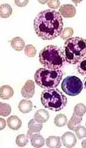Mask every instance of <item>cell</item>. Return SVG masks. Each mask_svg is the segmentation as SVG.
I'll return each instance as SVG.
<instances>
[{
	"mask_svg": "<svg viewBox=\"0 0 86 148\" xmlns=\"http://www.w3.org/2000/svg\"><path fill=\"white\" fill-rule=\"evenodd\" d=\"M63 19L60 12L47 9L39 12L34 21L35 32L43 40H52L63 30Z\"/></svg>",
	"mask_w": 86,
	"mask_h": 148,
	"instance_id": "cell-1",
	"label": "cell"
},
{
	"mask_svg": "<svg viewBox=\"0 0 86 148\" xmlns=\"http://www.w3.org/2000/svg\"><path fill=\"white\" fill-rule=\"evenodd\" d=\"M64 57L68 64L75 65L86 55V40L81 37H71L64 43Z\"/></svg>",
	"mask_w": 86,
	"mask_h": 148,
	"instance_id": "cell-2",
	"label": "cell"
},
{
	"mask_svg": "<svg viewBox=\"0 0 86 148\" xmlns=\"http://www.w3.org/2000/svg\"><path fill=\"white\" fill-rule=\"evenodd\" d=\"M39 60L44 68L51 70L60 69L66 61L63 50L60 47L53 45L44 47L41 50Z\"/></svg>",
	"mask_w": 86,
	"mask_h": 148,
	"instance_id": "cell-3",
	"label": "cell"
},
{
	"mask_svg": "<svg viewBox=\"0 0 86 148\" xmlns=\"http://www.w3.org/2000/svg\"><path fill=\"white\" fill-rule=\"evenodd\" d=\"M63 72L60 69L51 70L48 68H39L34 75L36 84L44 89H53L59 86L62 77Z\"/></svg>",
	"mask_w": 86,
	"mask_h": 148,
	"instance_id": "cell-4",
	"label": "cell"
},
{
	"mask_svg": "<svg viewBox=\"0 0 86 148\" xmlns=\"http://www.w3.org/2000/svg\"><path fill=\"white\" fill-rule=\"evenodd\" d=\"M41 103L50 110L59 112L67 105V98L58 89H46L41 94Z\"/></svg>",
	"mask_w": 86,
	"mask_h": 148,
	"instance_id": "cell-5",
	"label": "cell"
},
{
	"mask_svg": "<svg viewBox=\"0 0 86 148\" xmlns=\"http://www.w3.org/2000/svg\"><path fill=\"white\" fill-rule=\"evenodd\" d=\"M62 89L66 95L71 97L77 96L81 92L83 85L81 80L76 76H68L62 81Z\"/></svg>",
	"mask_w": 86,
	"mask_h": 148,
	"instance_id": "cell-6",
	"label": "cell"
},
{
	"mask_svg": "<svg viewBox=\"0 0 86 148\" xmlns=\"http://www.w3.org/2000/svg\"><path fill=\"white\" fill-rule=\"evenodd\" d=\"M35 93V84L32 80H28L21 89V95L27 99L33 97Z\"/></svg>",
	"mask_w": 86,
	"mask_h": 148,
	"instance_id": "cell-7",
	"label": "cell"
},
{
	"mask_svg": "<svg viewBox=\"0 0 86 148\" xmlns=\"http://www.w3.org/2000/svg\"><path fill=\"white\" fill-rule=\"evenodd\" d=\"M61 140L62 141L64 146L67 148L74 147L77 144V138L73 133L68 132L64 133L61 137Z\"/></svg>",
	"mask_w": 86,
	"mask_h": 148,
	"instance_id": "cell-8",
	"label": "cell"
},
{
	"mask_svg": "<svg viewBox=\"0 0 86 148\" xmlns=\"http://www.w3.org/2000/svg\"><path fill=\"white\" fill-rule=\"evenodd\" d=\"M59 12L62 17L65 18H71L76 15V8L71 4H64L60 6Z\"/></svg>",
	"mask_w": 86,
	"mask_h": 148,
	"instance_id": "cell-9",
	"label": "cell"
},
{
	"mask_svg": "<svg viewBox=\"0 0 86 148\" xmlns=\"http://www.w3.org/2000/svg\"><path fill=\"white\" fill-rule=\"evenodd\" d=\"M42 123L37 122L34 119H31L28 123V136L30 138L32 134L34 133H39L42 129Z\"/></svg>",
	"mask_w": 86,
	"mask_h": 148,
	"instance_id": "cell-10",
	"label": "cell"
},
{
	"mask_svg": "<svg viewBox=\"0 0 86 148\" xmlns=\"http://www.w3.org/2000/svg\"><path fill=\"white\" fill-rule=\"evenodd\" d=\"M29 138L30 139L32 145L34 147H42L44 145V143H45L44 138H43L42 135H40L39 133L33 134H32L31 136H30Z\"/></svg>",
	"mask_w": 86,
	"mask_h": 148,
	"instance_id": "cell-11",
	"label": "cell"
},
{
	"mask_svg": "<svg viewBox=\"0 0 86 148\" xmlns=\"http://www.w3.org/2000/svg\"><path fill=\"white\" fill-rule=\"evenodd\" d=\"M7 125L12 130H18L22 125V122L18 116H11L7 119Z\"/></svg>",
	"mask_w": 86,
	"mask_h": 148,
	"instance_id": "cell-12",
	"label": "cell"
},
{
	"mask_svg": "<svg viewBox=\"0 0 86 148\" xmlns=\"http://www.w3.org/2000/svg\"><path fill=\"white\" fill-rule=\"evenodd\" d=\"M82 117L83 116H77V115H76L75 114L73 113L71 119H70V121L67 123L68 127H69L70 130H71L72 131H75V130H76L79 126H80L81 123L82 122V120H83V118H82Z\"/></svg>",
	"mask_w": 86,
	"mask_h": 148,
	"instance_id": "cell-13",
	"label": "cell"
},
{
	"mask_svg": "<svg viewBox=\"0 0 86 148\" xmlns=\"http://www.w3.org/2000/svg\"><path fill=\"white\" fill-rule=\"evenodd\" d=\"M14 95V90L12 88L8 85L2 86L0 88V97L4 100L11 98Z\"/></svg>",
	"mask_w": 86,
	"mask_h": 148,
	"instance_id": "cell-14",
	"label": "cell"
},
{
	"mask_svg": "<svg viewBox=\"0 0 86 148\" xmlns=\"http://www.w3.org/2000/svg\"><path fill=\"white\" fill-rule=\"evenodd\" d=\"M18 108L21 112L23 114L29 113L32 111V108H33V104L31 101H29L28 99H23L19 102Z\"/></svg>",
	"mask_w": 86,
	"mask_h": 148,
	"instance_id": "cell-15",
	"label": "cell"
},
{
	"mask_svg": "<svg viewBox=\"0 0 86 148\" xmlns=\"http://www.w3.org/2000/svg\"><path fill=\"white\" fill-rule=\"evenodd\" d=\"M49 119V114L46 110H38L34 114V119L40 123H46Z\"/></svg>",
	"mask_w": 86,
	"mask_h": 148,
	"instance_id": "cell-16",
	"label": "cell"
},
{
	"mask_svg": "<svg viewBox=\"0 0 86 148\" xmlns=\"http://www.w3.org/2000/svg\"><path fill=\"white\" fill-rule=\"evenodd\" d=\"M46 146L49 148H60L62 147L60 138L59 136H51L46 140Z\"/></svg>",
	"mask_w": 86,
	"mask_h": 148,
	"instance_id": "cell-17",
	"label": "cell"
},
{
	"mask_svg": "<svg viewBox=\"0 0 86 148\" xmlns=\"http://www.w3.org/2000/svg\"><path fill=\"white\" fill-rule=\"evenodd\" d=\"M11 46L14 50H17V51H21L25 48V41L22 38L17 37H14L11 40Z\"/></svg>",
	"mask_w": 86,
	"mask_h": 148,
	"instance_id": "cell-18",
	"label": "cell"
},
{
	"mask_svg": "<svg viewBox=\"0 0 86 148\" xmlns=\"http://www.w3.org/2000/svg\"><path fill=\"white\" fill-rule=\"evenodd\" d=\"M12 13V8L8 3H3L0 6V17L1 18H8Z\"/></svg>",
	"mask_w": 86,
	"mask_h": 148,
	"instance_id": "cell-19",
	"label": "cell"
},
{
	"mask_svg": "<svg viewBox=\"0 0 86 148\" xmlns=\"http://www.w3.org/2000/svg\"><path fill=\"white\" fill-rule=\"evenodd\" d=\"M67 117L63 114H57L54 119V124L57 127H64L67 124Z\"/></svg>",
	"mask_w": 86,
	"mask_h": 148,
	"instance_id": "cell-20",
	"label": "cell"
},
{
	"mask_svg": "<svg viewBox=\"0 0 86 148\" xmlns=\"http://www.w3.org/2000/svg\"><path fill=\"white\" fill-rule=\"evenodd\" d=\"M28 141L29 137L28 135L26 134L18 135L17 138H16V144H17V146L20 147H25L28 143Z\"/></svg>",
	"mask_w": 86,
	"mask_h": 148,
	"instance_id": "cell-21",
	"label": "cell"
},
{
	"mask_svg": "<svg viewBox=\"0 0 86 148\" xmlns=\"http://www.w3.org/2000/svg\"><path fill=\"white\" fill-rule=\"evenodd\" d=\"M11 106L9 104L0 103V115L1 116H7L11 113Z\"/></svg>",
	"mask_w": 86,
	"mask_h": 148,
	"instance_id": "cell-22",
	"label": "cell"
},
{
	"mask_svg": "<svg viewBox=\"0 0 86 148\" xmlns=\"http://www.w3.org/2000/svg\"><path fill=\"white\" fill-rule=\"evenodd\" d=\"M86 113V106L83 103H78L74 108V114L79 116H83Z\"/></svg>",
	"mask_w": 86,
	"mask_h": 148,
	"instance_id": "cell-23",
	"label": "cell"
},
{
	"mask_svg": "<svg viewBox=\"0 0 86 148\" xmlns=\"http://www.w3.org/2000/svg\"><path fill=\"white\" fill-rule=\"evenodd\" d=\"M24 52L27 57L30 58H33L36 55V49L33 45H27L25 47Z\"/></svg>",
	"mask_w": 86,
	"mask_h": 148,
	"instance_id": "cell-24",
	"label": "cell"
},
{
	"mask_svg": "<svg viewBox=\"0 0 86 148\" xmlns=\"http://www.w3.org/2000/svg\"><path fill=\"white\" fill-rule=\"evenodd\" d=\"M77 70L81 75H86V55L79 62Z\"/></svg>",
	"mask_w": 86,
	"mask_h": 148,
	"instance_id": "cell-25",
	"label": "cell"
},
{
	"mask_svg": "<svg viewBox=\"0 0 86 148\" xmlns=\"http://www.w3.org/2000/svg\"><path fill=\"white\" fill-rule=\"evenodd\" d=\"M73 34H74V31H73V28L68 27V28H65L62 30L60 35V37L61 39H64V40H67L71 37V36L73 35Z\"/></svg>",
	"mask_w": 86,
	"mask_h": 148,
	"instance_id": "cell-26",
	"label": "cell"
},
{
	"mask_svg": "<svg viewBox=\"0 0 86 148\" xmlns=\"http://www.w3.org/2000/svg\"><path fill=\"white\" fill-rule=\"evenodd\" d=\"M75 133H76L77 137L79 139L85 138L86 137V129L83 126H79V127L75 130Z\"/></svg>",
	"mask_w": 86,
	"mask_h": 148,
	"instance_id": "cell-27",
	"label": "cell"
},
{
	"mask_svg": "<svg viewBox=\"0 0 86 148\" xmlns=\"http://www.w3.org/2000/svg\"><path fill=\"white\" fill-rule=\"evenodd\" d=\"M47 4L50 8L53 9H56L58 8L59 6H60V1H58V0H51V1H47Z\"/></svg>",
	"mask_w": 86,
	"mask_h": 148,
	"instance_id": "cell-28",
	"label": "cell"
},
{
	"mask_svg": "<svg viewBox=\"0 0 86 148\" xmlns=\"http://www.w3.org/2000/svg\"><path fill=\"white\" fill-rule=\"evenodd\" d=\"M29 2V1H14V3L15 4L18 6L20 7H23L26 6L27 4H28Z\"/></svg>",
	"mask_w": 86,
	"mask_h": 148,
	"instance_id": "cell-29",
	"label": "cell"
},
{
	"mask_svg": "<svg viewBox=\"0 0 86 148\" xmlns=\"http://www.w3.org/2000/svg\"><path fill=\"white\" fill-rule=\"evenodd\" d=\"M6 123L4 119H0V130H3L5 127H6Z\"/></svg>",
	"mask_w": 86,
	"mask_h": 148,
	"instance_id": "cell-30",
	"label": "cell"
},
{
	"mask_svg": "<svg viewBox=\"0 0 86 148\" xmlns=\"http://www.w3.org/2000/svg\"><path fill=\"white\" fill-rule=\"evenodd\" d=\"M81 146H82V147L86 148V139L83 140V141L81 142Z\"/></svg>",
	"mask_w": 86,
	"mask_h": 148,
	"instance_id": "cell-31",
	"label": "cell"
},
{
	"mask_svg": "<svg viewBox=\"0 0 86 148\" xmlns=\"http://www.w3.org/2000/svg\"><path fill=\"white\" fill-rule=\"evenodd\" d=\"M84 87H85V89L86 90V77L84 78Z\"/></svg>",
	"mask_w": 86,
	"mask_h": 148,
	"instance_id": "cell-32",
	"label": "cell"
},
{
	"mask_svg": "<svg viewBox=\"0 0 86 148\" xmlns=\"http://www.w3.org/2000/svg\"><path fill=\"white\" fill-rule=\"evenodd\" d=\"M85 126H86V122H85Z\"/></svg>",
	"mask_w": 86,
	"mask_h": 148,
	"instance_id": "cell-33",
	"label": "cell"
}]
</instances>
